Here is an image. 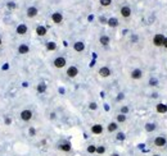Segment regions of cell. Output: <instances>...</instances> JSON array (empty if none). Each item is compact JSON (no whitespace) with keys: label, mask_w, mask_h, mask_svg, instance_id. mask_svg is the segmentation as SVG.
I'll return each mask as SVG.
<instances>
[{"label":"cell","mask_w":167,"mask_h":156,"mask_svg":"<svg viewBox=\"0 0 167 156\" xmlns=\"http://www.w3.org/2000/svg\"><path fill=\"white\" fill-rule=\"evenodd\" d=\"M112 156H120V155H118V153H116V152H114V153H112Z\"/></svg>","instance_id":"ab89813d"},{"label":"cell","mask_w":167,"mask_h":156,"mask_svg":"<svg viewBox=\"0 0 167 156\" xmlns=\"http://www.w3.org/2000/svg\"><path fill=\"white\" fill-rule=\"evenodd\" d=\"M86 151H87V153H95L96 152V146L95 145H89L86 147Z\"/></svg>","instance_id":"4316f807"},{"label":"cell","mask_w":167,"mask_h":156,"mask_svg":"<svg viewBox=\"0 0 167 156\" xmlns=\"http://www.w3.org/2000/svg\"><path fill=\"white\" fill-rule=\"evenodd\" d=\"M46 90H48V86H46L44 82H40V83L36 86V91H37V93H45Z\"/></svg>","instance_id":"ffe728a7"},{"label":"cell","mask_w":167,"mask_h":156,"mask_svg":"<svg viewBox=\"0 0 167 156\" xmlns=\"http://www.w3.org/2000/svg\"><path fill=\"white\" fill-rule=\"evenodd\" d=\"M15 32H17V35L23 36V35H26V33L28 32V27L25 24V23H21V24L17 26V28H15Z\"/></svg>","instance_id":"30bf717a"},{"label":"cell","mask_w":167,"mask_h":156,"mask_svg":"<svg viewBox=\"0 0 167 156\" xmlns=\"http://www.w3.org/2000/svg\"><path fill=\"white\" fill-rule=\"evenodd\" d=\"M126 120H127V117H126L125 114H121V113L117 115V118H116V122L117 123H125Z\"/></svg>","instance_id":"d4e9b609"},{"label":"cell","mask_w":167,"mask_h":156,"mask_svg":"<svg viewBox=\"0 0 167 156\" xmlns=\"http://www.w3.org/2000/svg\"><path fill=\"white\" fill-rule=\"evenodd\" d=\"M21 119L23 120V122H30L31 119H32V117H33V113L31 111L30 109H25V110H22L21 111Z\"/></svg>","instance_id":"5b68a950"},{"label":"cell","mask_w":167,"mask_h":156,"mask_svg":"<svg viewBox=\"0 0 167 156\" xmlns=\"http://www.w3.org/2000/svg\"><path fill=\"white\" fill-rule=\"evenodd\" d=\"M99 20H100V22H103V23H107V20H108V19H105L104 17H100V19H99Z\"/></svg>","instance_id":"d590c367"},{"label":"cell","mask_w":167,"mask_h":156,"mask_svg":"<svg viewBox=\"0 0 167 156\" xmlns=\"http://www.w3.org/2000/svg\"><path fill=\"white\" fill-rule=\"evenodd\" d=\"M107 24L109 26L110 28H116V27H118V19H117V18H114V17L109 18V19L107 20Z\"/></svg>","instance_id":"44dd1931"},{"label":"cell","mask_w":167,"mask_h":156,"mask_svg":"<svg viewBox=\"0 0 167 156\" xmlns=\"http://www.w3.org/2000/svg\"><path fill=\"white\" fill-rule=\"evenodd\" d=\"M66 64H67V59L64 58V56H57V58L54 59V61H53V65L55 66V68H58V69L64 68Z\"/></svg>","instance_id":"3957f363"},{"label":"cell","mask_w":167,"mask_h":156,"mask_svg":"<svg viewBox=\"0 0 167 156\" xmlns=\"http://www.w3.org/2000/svg\"><path fill=\"white\" fill-rule=\"evenodd\" d=\"M164 40H166V36L163 33H156L153 37V45L156 47H162L164 43Z\"/></svg>","instance_id":"7a4b0ae2"},{"label":"cell","mask_w":167,"mask_h":156,"mask_svg":"<svg viewBox=\"0 0 167 156\" xmlns=\"http://www.w3.org/2000/svg\"><path fill=\"white\" fill-rule=\"evenodd\" d=\"M163 47H164V49H166V50H167V37H166V40H164V43H163Z\"/></svg>","instance_id":"8d00e7d4"},{"label":"cell","mask_w":167,"mask_h":156,"mask_svg":"<svg viewBox=\"0 0 167 156\" xmlns=\"http://www.w3.org/2000/svg\"><path fill=\"white\" fill-rule=\"evenodd\" d=\"M117 140L118 141H123V140H125V134H123L122 132H118L117 133Z\"/></svg>","instance_id":"d6a6232c"},{"label":"cell","mask_w":167,"mask_h":156,"mask_svg":"<svg viewBox=\"0 0 167 156\" xmlns=\"http://www.w3.org/2000/svg\"><path fill=\"white\" fill-rule=\"evenodd\" d=\"M7 7L9 8V9H15V7H17V5H15L13 1H8L7 3Z\"/></svg>","instance_id":"1f68e13d"},{"label":"cell","mask_w":167,"mask_h":156,"mask_svg":"<svg viewBox=\"0 0 167 156\" xmlns=\"http://www.w3.org/2000/svg\"><path fill=\"white\" fill-rule=\"evenodd\" d=\"M30 53V46L26 45V43H21L19 46H18V54H21V55H25V54H28Z\"/></svg>","instance_id":"2e32d148"},{"label":"cell","mask_w":167,"mask_h":156,"mask_svg":"<svg viewBox=\"0 0 167 156\" xmlns=\"http://www.w3.org/2000/svg\"><path fill=\"white\" fill-rule=\"evenodd\" d=\"M55 49H57V43L54 42V41H49V42H46V50L54 51Z\"/></svg>","instance_id":"603a6c76"},{"label":"cell","mask_w":167,"mask_h":156,"mask_svg":"<svg viewBox=\"0 0 167 156\" xmlns=\"http://www.w3.org/2000/svg\"><path fill=\"white\" fill-rule=\"evenodd\" d=\"M158 79L156 78V77H152L150 79H149V86L150 87H156V86H158Z\"/></svg>","instance_id":"484cf974"},{"label":"cell","mask_w":167,"mask_h":156,"mask_svg":"<svg viewBox=\"0 0 167 156\" xmlns=\"http://www.w3.org/2000/svg\"><path fill=\"white\" fill-rule=\"evenodd\" d=\"M153 145L157 148H164L167 146V137L164 134H159L153 140Z\"/></svg>","instance_id":"6da1fadb"},{"label":"cell","mask_w":167,"mask_h":156,"mask_svg":"<svg viewBox=\"0 0 167 156\" xmlns=\"http://www.w3.org/2000/svg\"><path fill=\"white\" fill-rule=\"evenodd\" d=\"M50 118H51V119H54V118H55V113H51V114H50Z\"/></svg>","instance_id":"f35d334b"},{"label":"cell","mask_w":167,"mask_h":156,"mask_svg":"<svg viewBox=\"0 0 167 156\" xmlns=\"http://www.w3.org/2000/svg\"><path fill=\"white\" fill-rule=\"evenodd\" d=\"M156 128H157V124H156V123H146V124H145V130H146L148 133L154 132V130H156Z\"/></svg>","instance_id":"7402d4cb"},{"label":"cell","mask_w":167,"mask_h":156,"mask_svg":"<svg viewBox=\"0 0 167 156\" xmlns=\"http://www.w3.org/2000/svg\"><path fill=\"white\" fill-rule=\"evenodd\" d=\"M10 123H12V119H10V118H5V124L10 125Z\"/></svg>","instance_id":"836d02e7"},{"label":"cell","mask_w":167,"mask_h":156,"mask_svg":"<svg viewBox=\"0 0 167 156\" xmlns=\"http://www.w3.org/2000/svg\"><path fill=\"white\" fill-rule=\"evenodd\" d=\"M51 20H53V23H55V24H62V22H63V14L59 12H55L51 14Z\"/></svg>","instance_id":"ba28073f"},{"label":"cell","mask_w":167,"mask_h":156,"mask_svg":"<svg viewBox=\"0 0 167 156\" xmlns=\"http://www.w3.org/2000/svg\"><path fill=\"white\" fill-rule=\"evenodd\" d=\"M105 151H107V148H105V146L100 145V146H96V155H104Z\"/></svg>","instance_id":"cb8c5ba5"},{"label":"cell","mask_w":167,"mask_h":156,"mask_svg":"<svg viewBox=\"0 0 167 156\" xmlns=\"http://www.w3.org/2000/svg\"><path fill=\"white\" fill-rule=\"evenodd\" d=\"M123 93H118V96H117V101H120V100H123Z\"/></svg>","instance_id":"e575fe53"},{"label":"cell","mask_w":167,"mask_h":156,"mask_svg":"<svg viewBox=\"0 0 167 156\" xmlns=\"http://www.w3.org/2000/svg\"><path fill=\"white\" fill-rule=\"evenodd\" d=\"M99 3L102 7H109L112 4V0H99Z\"/></svg>","instance_id":"83f0119b"},{"label":"cell","mask_w":167,"mask_h":156,"mask_svg":"<svg viewBox=\"0 0 167 156\" xmlns=\"http://www.w3.org/2000/svg\"><path fill=\"white\" fill-rule=\"evenodd\" d=\"M46 32H48V30H46L45 26H37V27H36V35L40 36V37L45 36Z\"/></svg>","instance_id":"d6986e66"},{"label":"cell","mask_w":167,"mask_h":156,"mask_svg":"<svg viewBox=\"0 0 167 156\" xmlns=\"http://www.w3.org/2000/svg\"><path fill=\"white\" fill-rule=\"evenodd\" d=\"M89 109L90 110H96L98 109L96 102H90V104H89Z\"/></svg>","instance_id":"4dcf8cb0"},{"label":"cell","mask_w":167,"mask_h":156,"mask_svg":"<svg viewBox=\"0 0 167 156\" xmlns=\"http://www.w3.org/2000/svg\"><path fill=\"white\" fill-rule=\"evenodd\" d=\"M130 111V109H128V106H122L121 107V114H125L127 115V113Z\"/></svg>","instance_id":"f1b7e54d"},{"label":"cell","mask_w":167,"mask_h":156,"mask_svg":"<svg viewBox=\"0 0 167 156\" xmlns=\"http://www.w3.org/2000/svg\"><path fill=\"white\" fill-rule=\"evenodd\" d=\"M118 129V123L117 122H110L109 124L107 125V130L109 133H113V132H117Z\"/></svg>","instance_id":"ac0fdd59"},{"label":"cell","mask_w":167,"mask_h":156,"mask_svg":"<svg viewBox=\"0 0 167 156\" xmlns=\"http://www.w3.org/2000/svg\"><path fill=\"white\" fill-rule=\"evenodd\" d=\"M1 43H3V40H1V37H0V46H1Z\"/></svg>","instance_id":"b9f144b4"},{"label":"cell","mask_w":167,"mask_h":156,"mask_svg":"<svg viewBox=\"0 0 167 156\" xmlns=\"http://www.w3.org/2000/svg\"><path fill=\"white\" fill-rule=\"evenodd\" d=\"M73 50L77 51V53H82L85 50V43L82 41H76L73 43Z\"/></svg>","instance_id":"9a60e30c"},{"label":"cell","mask_w":167,"mask_h":156,"mask_svg":"<svg viewBox=\"0 0 167 156\" xmlns=\"http://www.w3.org/2000/svg\"><path fill=\"white\" fill-rule=\"evenodd\" d=\"M66 74L69 78H75V77H77V74H79V68H77L76 65H69L66 70Z\"/></svg>","instance_id":"8992f818"},{"label":"cell","mask_w":167,"mask_h":156,"mask_svg":"<svg viewBox=\"0 0 167 156\" xmlns=\"http://www.w3.org/2000/svg\"><path fill=\"white\" fill-rule=\"evenodd\" d=\"M58 148L61 151H63V152H69V151L72 150V146L69 142H62L58 145Z\"/></svg>","instance_id":"5bb4252c"},{"label":"cell","mask_w":167,"mask_h":156,"mask_svg":"<svg viewBox=\"0 0 167 156\" xmlns=\"http://www.w3.org/2000/svg\"><path fill=\"white\" fill-rule=\"evenodd\" d=\"M28 134H30L31 137H35V136H36V129H35V128L31 127L30 129H28Z\"/></svg>","instance_id":"f546056e"},{"label":"cell","mask_w":167,"mask_h":156,"mask_svg":"<svg viewBox=\"0 0 167 156\" xmlns=\"http://www.w3.org/2000/svg\"><path fill=\"white\" fill-rule=\"evenodd\" d=\"M99 43L102 46H107V45H109L110 43V37L109 36H107V35H102L99 37Z\"/></svg>","instance_id":"e0dca14e"},{"label":"cell","mask_w":167,"mask_h":156,"mask_svg":"<svg viewBox=\"0 0 167 156\" xmlns=\"http://www.w3.org/2000/svg\"><path fill=\"white\" fill-rule=\"evenodd\" d=\"M152 156H162V155H159V153H154V155H152Z\"/></svg>","instance_id":"60d3db41"},{"label":"cell","mask_w":167,"mask_h":156,"mask_svg":"<svg viewBox=\"0 0 167 156\" xmlns=\"http://www.w3.org/2000/svg\"><path fill=\"white\" fill-rule=\"evenodd\" d=\"M37 13H39V9L36 7H30L26 10V15H27L28 18H35L36 15H37Z\"/></svg>","instance_id":"7c38bea8"},{"label":"cell","mask_w":167,"mask_h":156,"mask_svg":"<svg viewBox=\"0 0 167 156\" xmlns=\"http://www.w3.org/2000/svg\"><path fill=\"white\" fill-rule=\"evenodd\" d=\"M120 13L123 18H130L131 17V8L128 7V5H123L120 9Z\"/></svg>","instance_id":"8fae6325"},{"label":"cell","mask_w":167,"mask_h":156,"mask_svg":"<svg viewBox=\"0 0 167 156\" xmlns=\"http://www.w3.org/2000/svg\"><path fill=\"white\" fill-rule=\"evenodd\" d=\"M156 111L158 113V114H166L167 113V105L163 104V102H158V104L156 105Z\"/></svg>","instance_id":"4fadbf2b"},{"label":"cell","mask_w":167,"mask_h":156,"mask_svg":"<svg viewBox=\"0 0 167 156\" xmlns=\"http://www.w3.org/2000/svg\"><path fill=\"white\" fill-rule=\"evenodd\" d=\"M98 74H99L102 78H107V77H109L110 74H112V70H110V68H108V66H102V68H99V70H98Z\"/></svg>","instance_id":"52a82bcc"},{"label":"cell","mask_w":167,"mask_h":156,"mask_svg":"<svg viewBox=\"0 0 167 156\" xmlns=\"http://www.w3.org/2000/svg\"><path fill=\"white\" fill-rule=\"evenodd\" d=\"M143 76H144V72L141 70L140 68L132 69V70H131V73H130L131 79H134V81H139V79H141V78H143Z\"/></svg>","instance_id":"277c9868"},{"label":"cell","mask_w":167,"mask_h":156,"mask_svg":"<svg viewBox=\"0 0 167 156\" xmlns=\"http://www.w3.org/2000/svg\"><path fill=\"white\" fill-rule=\"evenodd\" d=\"M152 97H153V99H156V97H158V93H156V92H154V93H152Z\"/></svg>","instance_id":"74e56055"},{"label":"cell","mask_w":167,"mask_h":156,"mask_svg":"<svg viewBox=\"0 0 167 156\" xmlns=\"http://www.w3.org/2000/svg\"><path fill=\"white\" fill-rule=\"evenodd\" d=\"M90 130H91L92 134L99 136V134H102V133H103L104 128H103V125H102V124H92V125H91V128H90Z\"/></svg>","instance_id":"9c48e42d"}]
</instances>
